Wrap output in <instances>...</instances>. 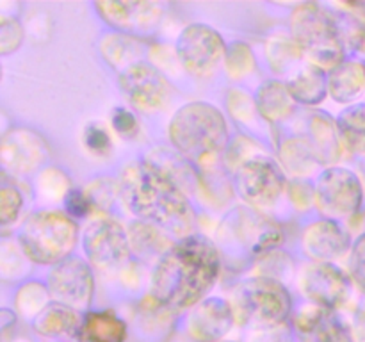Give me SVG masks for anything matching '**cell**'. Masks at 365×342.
<instances>
[{
  "label": "cell",
  "mask_w": 365,
  "mask_h": 342,
  "mask_svg": "<svg viewBox=\"0 0 365 342\" xmlns=\"http://www.w3.org/2000/svg\"><path fill=\"white\" fill-rule=\"evenodd\" d=\"M220 271L216 244L205 235H185L157 260L150 278V294L164 309H192L205 299Z\"/></svg>",
  "instance_id": "cell-1"
},
{
  "label": "cell",
  "mask_w": 365,
  "mask_h": 342,
  "mask_svg": "<svg viewBox=\"0 0 365 342\" xmlns=\"http://www.w3.org/2000/svg\"><path fill=\"white\" fill-rule=\"evenodd\" d=\"M120 195L127 209L146 223L182 234L195 223L184 185L150 159L130 164L121 175Z\"/></svg>",
  "instance_id": "cell-2"
},
{
  "label": "cell",
  "mask_w": 365,
  "mask_h": 342,
  "mask_svg": "<svg viewBox=\"0 0 365 342\" xmlns=\"http://www.w3.org/2000/svg\"><path fill=\"white\" fill-rule=\"evenodd\" d=\"M170 139L177 152L189 162L203 164L227 146V121L210 103H187L171 118Z\"/></svg>",
  "instance_id": "cell-3"
},
{
  "label": "cell",
  "mask_w": 365,
  "mask_h": 342,
  "mask_svg": "<svg viewBox=\"0 0 365 342\" xmlns=\"http://www.w3.org/2000/svg\"><path fill=\"white\" fill-rule=\"evenodd\" d=\"M235 321L259 330H274L287 321L292 298L285 285L269 276H255L241 281L232 292Z\"/></svg>",
  "instance_id": "cell-4"
},
{
  "label": "cell",
  "mask_w": 365,
  "mask_h": 342,
  "mask_svg": "<svg viewBox=\"0 0 365 342\" xmlns=\"http://www.w3.org/2000/svg\"><path fill=\"white\" fill-rule=\"evenodd\" d=\"M292 41L317 68L334 70L344 63V41L339 25L319 4L307 2L294 9L291 16Z\"/></svg>",
  "instance_id": "cell-5"
},
{
  "label": "cell",
  "mask_w": 365,
  "mask_h": 342,
  "mask_svg": "<svg viewBox=\"0 0 365 342\" xmlns=\"http://www.w3.org/2000/svg\"><path fill=\"white\" fill-rule=\"evenodd\" d=\"M78 239V228L68 214L39 210L24 223L20 246L25 256L36 264H59L68 259Z\"/></svg>",
  "instance_id": "cell-6"
},
{
  "label": "cell",
  "mask_w": 365,
  "mask_h": 342,
  "mask_svg": "<svg viewBox=\"0 0 365 342\" xmlns=\"http://www.w3.org/2000/svg\"><path fill=\"white\" fill-rule=\"evenodd\" d=\"M227 234V237H220L223 244L234 246L235 242L242 246L250 255H262L273 252L282 242V230L274 221L267 219L262 214L252 209H235L230 216L225 217L221 224L220 235Z\"/></svg>",
  "instance_id": "cell-7"
},
{
  "label": "cell",
  "mask_w": 365,
  "mask_h": 342,
  "mask_svg": "<svg viewBox=\"0 0 365 342\" xmlns=\"http://www.w3.org/2000/svg\"><path fill=\"white\" fill-rule=\"evenodd\" d=\"M362 182L346 167H328L314 185V202L328 219L348 217L362 205Z\"/></svg>",
  "instance_id": "cell-8"
},
{
  "label": "cell",
  "mask_w": 365,
  "mask_h": 342,
  "mask_svg": "<svg viewBox=\"0 0 365 342\" xmlns=\"http://www.w3.org/2000/svg\"><path fill=\"white\" fill-rule=\"evenodd\" d=\"M95 278L89 264L81 256H68L52 267L46 280V292L57 303L82 310L91 303Z\"/></svg>",
  "instance_id": "cell-9"
},
{
  "label": "cell",
  "mask_w": 365,
  "mask_h": 342,
  "mask_svg": "<svg viewBox=\"0 0 365 342\" xmlns=\"http://www.w3.org/2000/svg\"><path fill=\"white\" fill-rule=\"evenodd\" d=\"M227 53L223 38L205 24H192L177 39V56L192 75H209Z\"/></svg>",
  "instance_id": "cell-10"
},
{
  "label": "cell",
  "mask_w": 365,
  "mask_h": 342,
  "mask_svg": "<svg viewBox=\"0 0 365 342\" xmlns=\"http://www.w3.org/2000/svg\"><path fill=\"white\" fill-rule=\"evenodd\" d=\"M82 249L89 262L102 269L120 266L132 252L128 232L110 217H100L88 224L82 235Z\"/></svg>",
  "instance_id": "cell-11"
},
{
  "label": "cell",
  "mask_w": 365,
  "mask_h": 342,
  "mask_svg": "<svg viewBox=\"0 0 365 342\" xmlns=\"http://www.w3.org/2000/svg\"><path fill=\"white\" fill-rule=\"evenodd\" d=\"M235 189L250 205H273L285 191V177L280 167L266 157H255L241 164L235 173Z\"/></svg>",
  "instance_id": "cell-12"
},
{
  "label": "cell",
  "mask_w": 365,
  "mask_h": 342,
  "mask_svg": "<svg viewBox=\"0 0 365 342\" xmlns=\"http://www.w3.org/2000/svg\"><path fill=\"white\" fill-rule=\"evenodd\" d=\"M302 289L309 299L321 309L334 310L344 305L351 294L348 274L330 262H319L307 267L302 276Z\"/></svg>",
  "instance_id": "cell-13"
},
{
  "label": "cell",
  "mask_w": 365,
  "mask_h": 342,
  "mask_svg": "<svg viewBox=\"0 0 365 342\" xmlns=\"http://www.w3.org/2000/svg\"><path fill=\"white\" fill-rule=\"evenodd\" d=\"M120 84L132 103L143 110L160 109L170 95V84L163 73L143 61L130 64L121 71Z\"/></svg>",
  "instance_id": "cell-14"
},
{
  "label": "cell",
  "mask_w": 365,
  "mask_h": 342,
  "mask_svg": "<svg viewBox=\"0 0 365 342\" xmlns=\"http://www.w3.org/2000/svg\"><path fill=\"white\" fill-rule=\"evenodd\" d=\"M95 9L103 21L128 34H148L163 18V7L155 2H96Z\"/></svg>",
  "instance_id": "cell-15"
},
{
  "label": "cell",
  "mask_w": 365,
  "mask_h": 342,
  "mask_svg": "<svg viewBox=\"0 0 365 342\" xmlns=\"http://www.w3.org/2000/svg\"><path fill=\"white\" fill-rule=\"evenodd\" d=\"M234 323L235 314L232 303L214 296L192 306L187 317V331L198 342H221Z\"/></svg>",
  "instance_id": "cell-16"
},
{
  "label": "cell",
  "mask_w": 365,
  "mask_h": 342,
  "mask_svg": "<svg viewBox=\"0 0 365 342\" xmlns=\"http://www.w3.org/2000/svg\"><path fill=\"white\" fill-rule=\"evenodd\" d=\"M294 333L299 342H355L349 328L334 310L317 305L296 314Z\"/></svg>",
  "instance_id": "cell-17"
},
{
  "label": "cell",
  "mask_w": 365,
  "mask_h": 342,
  "mask_svg": "<svg viewBox=\"0 0 365 342\" xmlns=\"http://www.w3.org/2000/svg\"><path fill=\"white\" fill-rule=\"evenodd\" d=\"M349 234L334 219L316 221L303 234V248L314 260L328 262L348 252Z\"/></svg>",
  "instance_id": "cell-18"
},
{
  "label": "cell",
  "mask_w": 365,
  "mask_h": 342,
  "mask_svg": "<svg viewBox=\"0 0 365 342\" xmlns=\"http://www.w3.org/2000/svg\"><path fill=\"white\" fill-rule=\"evenodd\" d=\"M84 317L78 316V310L63 303H46L32 321V328L43 337L68 338V341L84 342L82 335Z\"/></svg>",
  "instance_id": "cell-19"
},
{
  "label": "cell",
  "mask_w": 365,
  "mask_h": 342,
  "mask_svg": "<svg viewBox=\"0 0 365 342\" xmlns=\"http://www.w3.org/2000/svg\"><path fill=\"white\" fill-rule=\"evenodd\" d=\"M365 89V66L355 61H344L328 75V93L339 103L359 98Z\"/></svg>",
  "instance_id": "cell-20"
},
{
  "label": "cell",
  "mask_w": 365,
  "mask_h": 342,
  "mask_svg": "<svg viewBox=\"0 0 365 342\" xmlns=\"http://www.w3.org/2000/svg\"><path fill=\"white\" fill-rule=\"evenodd\" d=\"M128 241L130 249L141 259H152V256H163L175 242H171L170 235L164 228L157 227L146 221H134L128 227Z\"/></svg>",
  "instance_id": "cell-21"
},
{
  "label": "cell",
  "mask_w": 365,
  "mask_h": 342,
  "mask_svg": "<svg viewBox=\"0 0 365 342\" xmlns=\"http://www.w3.org/2000/svg\"><path fill=\"white\" fill-rule=\"evenodd\" d=\"M294 102L289 86L280 81L264 82L255 95L257 110L267 121H280L287 118L294 109Z\"/></svg>",
  "instance_id": "cell-22"
},
{
  "label": "cell",
  "mask_w": 365,
  "mask_h": 342,
  "mask_svg": "<svg viewBox=\"0 0 365 342\" xmlns=\"http://www.w3.org/2000/svg\"><path fill=\"white\" fill-rule=\"evenodd\" d=\"M82 335L84 342H125L127 324L110 310H91L84 316Z\"/></svg>",
  "instance_id": "cell-23"
},
{
  "label": "cell",
  "mask_w": 365,
  "mask_h": 342,
  "mask_svg": "<svg viewBox=\"0 0 365 342\" xmlns=\"http://www.w3.org/2000/svg\"><path fill=\"white\" fill-rule=\"evenodd\" d=\"M289 89L296 102L316 105L328 93V75L317 66H305L289 81Z\"/></svg>",
  "instance_id": "cell-24"
},
{
  "label": "cell",
  "mask_w": 365,
  "mask_h": 342,
  "mask_svg": "<svg viewBox=\"0 0 365 342\" xmlns=\"http://www.w3.org/2000/svg\"><path fill=\"white\" fill-rule=\"evenodd\" d=\"M310 150L314 157L321 162H334L341 153V139H339L337 125L323 114H316L310 121Z\"/></svg>",
  "instance_id": "cell-25"
},
{
  "label": "cell",
  "mask_w": 365,
  "mask_h": 342,
  "mask_svg": "<svg viewBox=\"0 0 365 342\" xmlns=\"http://www.w3.org/2000/svg\"><path fill=\"white\" fill-rule=\"evenodd\" d=\"M337 132L341 145L356 155H365V103H355L339 114Z\"/></svg>",
  "instance_id": "cell-26"
},
{
  "label": "cell",
  "mask_w": 365,
  "mask_h": 342,
  "mask_svg": "<svg viewBox=\"0 0 365 342\" xmlns=\"http://www.w3.org/2000/svg\"><path fill=\"white\" fill-rule=\"evenodd\" d=\"M225 64H227V70L232 77H245L255 66V57H253L252 48L246 43L234 41L230 46H227Z\"/></svg>",
  "instance_id": "cell-27"
},
{
  "label": "cell",
  "mask_w": 365,
  "mask_h": 342,
  "mask_svg": "<svg viewBox=\"0 0 365 342\" xmlns=\"http://www.w3.org/2000/svg\"><path fill=\"white\" fill-rule=\"evenodd\" d=\"M282 159H284L285 166L294 173H303L309 170L310 164L314 162V153L312 150L302 141H287L282 148Z\"/></svg>",
  "instance_id": "cell-28"
},
{
  "label": "cell",
  "mask_w": 365,
  "mask_h": 342,
  "mask_svg": "<svg viewBox=\"0 0 365 342\" xmlns=\"http://www.w3.org/2000/svg\"><path fill=\"white\" fill-rule=\"evenodd\" d=\"M21 205H24V198H21L20 191L14 185L4 184L0 189V223L2 227L16 219Z\"/></svg>",
  "instance_id": "cell-29"
},
{
  "label": "cell",
  "mask_w": 365,
  "mask_h": 342,
  "mask_svg": "<svg viewBox=\"0 0 365 342\" xmlns=\"http://www.w3.org/2000/svg\"><path fill=\"white\" fill-rule=\"evenodd\" d=\"M302 50L298 48L294 41H289V39H273L269 41V63L274 70H284L291 61H296L302 57Z\"/></svg>",
  "instance_id": "cell-30"
},
{
  "label": "cell",
  "mask_w": 365,
  "mask_h": 342,
  "mask_svg": "<svg viewBox=\"0 0 365 342\" xmlns=\"http://www.w3.org/2000/svg\"><path fill=\"white\" fill-rule=\"evenodd\" d=\"M21 39H24V31L18 20L14 18H2L0 24V52L4 56L11 53L20 46Z\"/></svg>",
  "instance_id": "cell-31"
},
{
  "label": "cell",
  "mask_w": 365,
  "mask_h": 342,
  "mask_svg": "<svg viewBox=\"0 0 365 342\" xmlns=\"http://www.w3.org/2000/svg\"><path fill=\"white\" fill-rule=\"evenodd\" d=\"M91 198L88 196V192L81 191V189H70L64 196V209H66L68 216L73 219V217H86L91 210Z\"/></svg>",
  "instance_id": "cell-32"
},
{
  "label": "cell",
  "mask_w": 365,
  "mask_h": 342,
  "mask_svg": "<svg viewBox=\"0 0 365 342\" xmlns=\"http://www.w3.org/2000/svg\"><path fill=\"white\" fill-rule=\"evenodd\" d=\"M84 142L91 152L95 153H107L110 150V138L103 125L93 123L84 130Z\"/></svg>",
  "instance_id": "cell-33"
},
{
  "label": "cell",
  "mask_w": 365,
  "mask_h": 342,
  "mask_svg": "<svg viewBox=\"0 0 365 342\" xmlns=\"http://www.w3.org/2000/svg\"><path fill=\"white\" fill-rule=\"evenodd\" d=\"M113 127L121 138H132L138 134V120L125 107H118L113 114Z\"/></svg>",
  "instance_id": "cell-34"
},
{
  "label": "cell",
  "mask_w": 365,
  "mask_h": 342,
  "mask_svg": "<svg viewBox=\"0 0 365 342\" xmlns=\"http://www.w3.org/2000/svg\"><path fill=\"white\" fill-rule=\"evenodd\" d=\"M351 271L355 280L365 289V235H362L356 241V244L353 246Z\"/></svg>",
  "instance_id": "cell-35"
},
{
  "label": "cell",
  "mask_w": 365,
  "mask_h": 342,
  "mask_svg": "<svg viewBox=\"0 0 365 342\" xmlns=\"http://www.w3.org/2000/svg\"><path fill=\"white\" fill-rule=\"evenodd\" d=\"M355 331L359 342H365V299L360 303L359 310L355 314Z\"/></svg>",
  "instance_id": "cell-36"
},
{
  "label": "cell",
  "mask_w": 365,
  "mask_h": 342,
  "mask_svg": "<svg viewBox=\"0 0 365 342\" xmlns=\"http://www.w3.org/2000/svg\"><path fill=\"white\" fill-rule=\"evenodd\" d=\"M353 9H356V11H360V13H362V16H365V2H362V4H353Z\"/></svg>",
  "instance_id": "cell-37"
},
{
  "label": "cell",
  "mask_w": 365,
  "mask_h": 342,
  "mask_svg": "<svg viewBox=\"0 0 365 342\" xmlns=\"http://www.w3.org/2000/svg\"><path fill=\"white\" fill-rule=\"evenodd\" d=\"M221 342H227V341H221ZM228 342H232V341H228Z\"/></svg>",
  "instance_id": "cell-38"
},
{
  "label": "cell",
  "mask_w": 365,
  "mask_h": 342,
  "mask_svg": "<svg viewBox=\"0 0 365 342\" xmlns=\"http://www.w3.org/2000/svg\"><path fill=\"white\" fill-rule=\"evenodd\" d=\"M364 66H365V64H364Z\"/></svg>",
  "instance_id": "cell-39"
}]
</instances>
